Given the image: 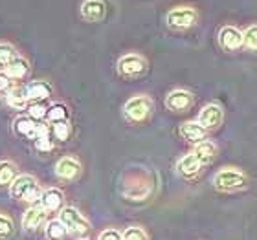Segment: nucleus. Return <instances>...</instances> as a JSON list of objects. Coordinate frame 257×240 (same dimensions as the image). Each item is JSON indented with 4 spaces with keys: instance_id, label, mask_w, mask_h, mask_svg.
Masks as SVG:
<instances>
[{
    "instance_id": "f257e3e1",
    "label": "nucleus",
    "mask_w": 257,
    "mask_h": 240,
    "mask_svg": "<svg viewBox=\"0 0 257 240\" xmlns=\"http://www.w3.org/2000/svg\"><path fill=\"white\" fill-rule=\"evenodd\" d=\"M44 189H41L39 180L32 174H19L13 183L10 187V194L13 200L17 202H26L30 205H35L41 200Z\"/></svg>"
},
{
    "instance_id": "f03ea898",
    "label": "nucleus",
    "mask_w": 257,
    "mask_h": 240,
    "mask_svg": "<svg viewBox=\"0 0 257 240\" xmlns=\"http://www.w3.org/2000/svg\"><path fill=\"white\" fill-rule=\"evenodd\" d=\"M248 185L246 172L241 171L239 167H222L215 172L213 187L220 192H233L241 191Z\"/></svg>"
},
{
    "instance_id": "7ed1b4c3",
    "label": "nucleus",
    "mask_w": 257,
    "mask_h": 240,
    "mask_svg": "<svg viewBox=\"0 0 257 240\" xmlns=\"http://www.w3.org/2000/svg\"><path fill=\"white\" fill-rule=\"evenodd\" d=\"M153 112H155V101L145 94L133 96L123 105V118L134 125L147 121L153 116Z\"/></svg>"
},
{
    "instance_id": "20e7f679",
    "label": "nucleus",
    "mask_w": 257,
    "mask_h": 240,
    "mask_svg": "<svg viewBox=\"0 0 257 240\" xmlns=\"http://www.w3.org/2000/svg\"><path fill=\"white\" fill-rule=\"evenodd\" d=\"M166 22L175 32H184L198 22V11L193 6H177V8L167 11Z\"/></svg>"
},
{
    "instance_id": "39448f33",
    "label": "nucleus",
    "mask_w": 257,
    "mask_h": 240,
    "mask_svg": "<svg viewBox=\"0 0 257 240\" xmlns=\"http://www.w3.org/2000/svg\"><path fill=\"white\" fill-rule=\"evenodd\" d=\"M116 70L123 79H138L147 72V59L142 54H125L116 63Z\"/></svg>"
},
{
    "instance_id": "423d86ee",
    "label": "nucleus",
    "mask_w": 257,
    "mask_h": 240,
    "mask_svg": "<svg viewBox=\"0 0 257 240\" xmlns=\"http://www.w3.org/2000/svg\"><path fill=\"white\" fill-rule=\"evenodd\" d=\"M57 218L64 224V227L68 229V233L72 235H85L86 231L90 229V224L88 220L83 216L79 209L74 207V205H64L59 211V216Z\"/></svg>"
},
{
    "instance_id": "0eeeda50",
    "label": "nucleus",
    "mask_w": 257,
    "mask_h": 240,
    "mask_svg": "<svg viewBox=\"0 0 257 240\" xmlns=\"http://www.w3.org/2000/svg\"><path fill=\"white\" fill-rule=\"evenodd\" d=\"M224 121V108L220 107L219 103H209L200 110L198 114V123L202 125L208 132H213L222 125Z\"/></svg>"
},
{
    "instance_id": "6e6552de",
    "label": "nucleus",
    "mask_w": 257,
    "mask_h": 240,
    "mask_svg": "<svg viewBox=\"0 0 257 240\" xmlns=\"http://www.w3.org/2000/svg\"><path fill=\"white\" fill-rule=\"evenodd\" d=\"M46 222H48V211L41 203H35L24 211L21 224L24 231H39L43 225H46Z\"/></svg>"
},
{
    "instance_id": "1a4fd4ad",
    "label": "nucleus",
    "mask_w": 257,
    "mask_h": 240,
    "mask_svg": "<svg viewBox=\"0 0 257 240\" xmlns=\"http://www.w3.org/2000/svg\"><path fill=\"white\" fill-rule=\"evenodd\" d=\"M193 103H195V96L184 88H175L166 96V107L171 112H188Z\"/></svg>"
},
{
    "instance_id": "9d476101",
    "label": "nucleus",
    "mask_w": 257,
    "mask_h": 240,
    "mask_svg": "<svg viewBox=\"0 0 257 240\" xmlns=\"http://www.w3.org/2000/svg\"><path fill=\"white\" fill-rule=\"evenodd\" d=\"M81 172H83V165L74 156H64L55 163V176L59 180L74 181L81 176Z\"/></svg>"
},
{
    "instance_id": "9b49d317",
    "label": "nucleus",
    "mask_w": 257,
    "mask_h": 240,
    "mask_svg": "<svg viewBox=\"0 0 257 240\" xmlns=\"http://www.w3.org/2000/svg\"><path fill=\"white\" fill-rule=\"evenodd\" d=\"M219 46L224 52H239L244 46V39H242V32L235 26H224L220 28L219 32Z\"/></svg>"
},
{
    "instance_id": "f8f14e48",
    "label": "nucleus",
    "mask_w": 257,
    "mask_h": 240,
    "mask_svg": "<svg viewBox=\"0 0 257 240\" xmlns=\"http://www.w3.org/2000/svg\"><path fill=\"white\" fill-rule=\"evenodd\" d=\"M41 127H43V123L35 121L28 114H21V116H17L13 119V132L17 136H22V138L35 139L39 136V132H41Z\"/></svg>"
},
{
    "instance_id": "ddd939ff",
    "label": "nucleus",
    "mask_w": 257,
    "mask_h": 240,
    "mask_svg": "<svg viewBox=\"0 0 257 240\" xmlns=\"http://www.w3.org/2000/svg\"><path fill=\"white\" fill-rule=\"evenodd\" d=\"M81 17L86 22H101L107 17V2L105 0H83Z\"/></svg>"
},
{
    "instance_id": "4468645a",
    "label": "nucleus",
    "mask_w": 257,
    "mask_h": 240,
    "mask_svg": "<svg viewBox=\"0 0 257 240\" xmlns=\"http://www.w3.org/2000/svg\"><path fill=\"white\" fill-rule=\"evenodd\" d=\"M39 203L48 213H59L61 209L64 207V192L61 189H57V187H48V189L43 191Z\"/></svg>"
},
{
    "instance_id": "2eb2a0df",
    "label": "nucleus",
    "mask_w": 257,
    "mask_h": 240,
    "mask_svg": "<svg viewBox=\"0 0 257 240\" xmlns=\"http://www.w3.org/2000/svg\"><path fill=\"white\" fill-rule=\"evenodd\" d=\"M30 70H32V66H30V61L26 59V57H22V55H17L15 59L11 61L8 66H6L2 72H4L8 77H10L13 83H17V81H24L30 75Z\"/></svg>"
},
{
    "instance_id": "dca6fc26",
    "label": "nucleus",
    "mask_w": 257,
    "mask_h": 240,
    "mask_svg": "<svg viewBox=\"0 0 257 240\" xmlns=\"http://www.w3.org/2000/svg\"><path fill=\"white\" fill-rule=\"evenodd\" d=\"M202 163L197 160V156L189 152V154L182 156L180 160L177 161V165H175V171H177L178 176L182 178H195L198 172L202 171Z\"/></svg>"
},
{
    "instance_id": "f3484780",
    "label": "nucleus",
    "mask_w": 257,
    "mask_h": 240,
    "mask_svg": "<svg viewBox=\"0 0 257 240\" xmlns=\"http://www.w3.org/2000/svg\"><path fill=\"white\" fill-rule=\"evenodd\" d=\"M24 92H26V97L30 103L46 101V99L52 97V85L46 83V81H30L24 86Z\"/></svg>"
},
{
    "instance_id": "a211bd4d",
    "label": "nucleus",
    "mask_w": 257,
    "mask_h": 240,
    "mask_svg": "<svg viewBox=\"0 0 257 240\" xmlns=\"http://www.w3.org/2000/svg\"><path fill=\"white\" fill-rule=\"evenodd\" d=\"M180 134H182L184 139H188L189 143H202V141H206L208 139V130L197 121H186L180 125Z\"/></svg>"
},
{
    "instance_id": "6ab92c4d",
    "label": "nucleus",
    "mask_w": 257,
    "mask_h": 240,
    "mask_svg": "<svg viewBox=\"0 0 257 240\" xmlns=\"http://www.w3.org/2000/svg\"><path fill=\"white\" fill-rule=\"evenodd\" d=\"M191 152L197 156V160L200 161L202 165H209V163H213V161L217 160V156H219V147H217V143L206 139V141H202V143L195 145V149H193Z\"/></svg>"
},
{
    "instance_id": "aec40b11",
    "label": "nucleus",
    "mask_w": 257,
    "mask_h": 240,
    "mask_svg": "<svg viewBox=\"0 0 257 240\" xmlns=\"http://www.w3.org/2000/svg\"><path fill=\"white\" fill-rule=\"evenodd\" d=\"M4 103L6 107H10L11 110H26L30 101L26 97L24 86H13L8 94H4Z\"/></svg>"
},
{
    "instance_id": "412c9836",
    "label": "nucleus",
    "mask_w": 257,
    "mask_h": 240,
    "mask_svg": "<svg viewBox=\"0 0 257 240\" xmlns=\"http://www.w3.org/2000/svg\"><path fill=\"white\" fill-rule=\"evenodd\" d=\"M17 178H19V167L11 160L0 161V187H11Z\"/></svg>"
},
{
    "instance_id": "4be33fe9",
    "label": "nucleus",
    "mask_w": 257,
    "mask_h": 240,
    "mask_svg": "<svg viewBox=\"0 0 257 240\" xmlns=\"http://www.w3.org/2000/svg\"><path fill=\"white\" fill-rule=\"evenodd\" d=\"M44 235L48 240H63L64 236L68 235V229L64 227V224L59 218L48 220L44 225Z\"/></svg>"
},
{
    "instance_id": "5701e85b",
    "label": "nucleus",
    "mask_w": 257,
    "mask_h": 240,
    "mask_svg": "<svg viewBox=\"0 0 257 240\" xmlns=\"http://www.w3.org/2000/svg\"><path fill=\"white\" fill-rule=\"evenodd\" d=\"M48 121L50 123H61V121H70V110L64 103L57 101L52 103L48 108Z\"/></svg>"
},
{
    "instance_id": "b1692460",
    "label": "nucleus",
    "mask_w": 257,
    "mask_h": 240,
    "mask_svg": "<svg viewBox=\"0 0 257 240\" xmlns=\"http://www.w3.org/2000/svg\"><path fill=\"white\" fill-rule=\"evenodd\" d=\"M48 105L44 101H35V103H30L26 108V114L30 118H33L35 121L39 123H44L48 121Z\"/></svg>"
},
{
    "instance_id": "393cba45",
    "label": "nucleus",
    "mask_w": 257,
    "mask_h": 240,
    "mask_svg": "<svg viewBox=\"0 0 257 240\" xmlns=\"http://www.w3.org/2000/svg\"><path fill=\"white\" fill-rule=\"evenodd\" d=\"M15 235V222L8 213L0 211V240H8Z\"/></svg>"
},
{
    "instance_id": "a878e982",
    "label": "nucleus",
    "mask_w": 257,
    "mask_h": 240,
    "mask_svg": "<svg viewBox=\"0 0 257 240\" xmlns=\"http://www.w3.org/2000/svg\"><path fill=\"white\" fill-rule=\"evenodd\" d=\"M17 55H19V52L15 50V46H11L10 43H0V68L4 70Z\"/></svg>"
},
{
    "instance_id": "bb28decb",
    "label": "nucleus",
    "mask_w": 257,
    "mask_h": 240,
    "mask_svg": "<svg viewBox=\"0 0 257 240\" xmlns=\"http://www.w3.org/2000/svg\"><path fill=\"white\" fill-rule=\"evenodd\" d=\"M52 134H54L55 139L66 141V139L72 136V125H70V121L52 123Z\"/></svg>"
},
{
    "instance_id": "cd10ccee",
    "label": "nucleus",
    "mask_w": 257,
    "mask_h": 240,
    "mask_svg": "<svg viewBox=\"0 0 257 240\" xmlns=\"http://www.w3.org/2000/svg\"><path fill=\"white\" fill-rule=\"evenodd\" d=\"M242 39H244V48L248 52H255L257 54V24L248 26L244 32H242Z\"/></svg>"
},
{
    "instance_id": "c85d7f7f",
    "label": "nucleus",
    "mask_w": 257,
    "mask_h": 240,
    "mask_svg": "<svg viewBox=\"0 0 257 240\" xmlns=\"http://www.w3.org/2000/svg\"><path fill=\"white\" fill-rule=\"evenodd\" d=\"M121 240H149V235L140 225H128L127 229L121 233Z\"/></svg>"
},
{
    "instance_id": "c756f323",
    "label": "nucleus",
    "mask_w": 257,
    "mask_h": 240,
    "mask_svg": "<svg viewBox=\"0 0 257 240\" xmlns=\"http://www.w3.org/2000/svg\"><path fill=\"white\" fill-rule=\"evenodd\" d=\"M33 145L39 152H50L54 149V141H52V132L44 134V136H39L37 139H33Z\"/></svg>"
},
{
    "instance_id": "7c9ffc66",
    "label": "nucleus",
    "mask_w": 257,
    "mask_h": 240,
    "mask_svg": "<svg viewBox=\"0 0 257 240\" xmlns=\"http://www.w3.org/2000/svg\"><path fill=\"white\" fill-rule=\"evenodd\" d=\"M97 240H121V233L116 227H107L97 236Z\"/></svg>"
},
{
    "instance_id": "2f4dec72",
    "label": "nucleus",
    "mask_w": 257,
    "mask_h": 240,
    "mask_svg": "<svg viewBox=\"0 0 257 240\" xmlns=\"http://www.w3.org/2000/svg\"><path fill=\"white\" fill-rule=\"evenodd\" d=\"M15 86V83L8 77V75L4 74V72H0V96H4V94H8V92L11 90Z\"/></svg>"
},
{
    "instance_id": "473e14b6",
    "label": "nucleus",
    "mask_w": 257,
    "mask_h": 240,
    "mask_svg": "<svg viewBox=\"0 0 257 240\" xmlns=\"http://www.w3.org/2000/svg\"><path fill=\"white\" fill-rule=\"evenodd\" d=\"M79 240H88V238H79Z\"/></svg>"
},
{
    "instance_id": "72a5a7b5",
    "label": "nucleus",
    "mask_w": 257,
    "mask_h": 240,
    "mask_svg": "<svg viewBox=\"0 0 257 240\" xmlns=\"http://www.w3.org/2000/svg\"><path fill=\"white\" fill-rule=\"evenodd\" d=\"M0 72H2V68H0Z\"/></svg>"
}]
</instances>
